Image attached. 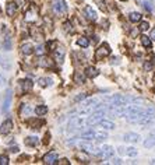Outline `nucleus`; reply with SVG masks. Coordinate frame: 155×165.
Listing matches in <instances>:
<instances>
[{
  "mask_svg": "<svg viewBox=\"0 0 155 165\" xmlns=\"http://www.w3.org/2000/svg\"><path fill=\"white\" fill-rule=\"evenodd\" d=\"M113 154H115V148L112 146H102L99 147V158H103V160H108V158H112Z\"/></svg>",
  "mask_w": 155,
  "mask_h": 165,
  "instance_id": "obj_5",
  "label": "nucleus"
},
{
  "mask_svg": "<svg viewBox=\"0 0 155 165\" xmlns=\"http://www.w3.org/2000/svg\"><path fill=\"white\" fill-rule=\"evenodd\" d=\"M80 139H82L84 142H103L105 139H108V134L99 130H87L80 134Z\"/></svg>",
  "mask_w": 155,
  "mask_h": 165,
  "instance_id": "obj_1",
  "label": "nucleus"
},
{
  "mask_svg": "<svg viewBox=\"0 0 155 165\" xmlns=\"http://www.w3.org/2000/svg\"><path fill=\"white\" fill-rule=\"evenodd\" d=\"M76 158L80 161V162H84V164H87V162H89V157L85 152H77L76 154Z\"/></svg>",
  "mask_w": 155,
  "mask_h": 165,
  "instance_id": "obj_30",
  "label": "nucleus"
},
{
  "mask_svg": "<svg viewBox=\"0 0 155 165\" xmlns=\"http://www.w3.org/2000/svg\"><path fill=\"white\" fill-rule=\"evenodd\" d=\"M38 84H39V87H49L50 84H52V80L49 79V77H41V79H38Z\"/></svg>",
  "mask_w": 155,
  "mask_h": 165,
  "instance_id": "obj_29",
  "label": "nucleus"
},
{
  "mask_svg": "<svg viewBox=\"0 0 155 165\" xmlns=\"http://www.w3.org/2000/svg\"><path fill=\"white\" fill-rule=\"evenodd\" d=\"M122 2H124V0H122Z\"/></svg>",
  "mask_w": 155,
  "mask_h": 165,
  "instance_id": "obj_50",
  "label": "nucleus"
},
{
  "mask_svg": "<svg viewBox=\"0 0 155 165\" xmlns=\"http://www.w3.org/2000/svg\"><path fill=\"white\" fill-rule=\"evenodd\" d=\"M84 16H85V18H88L89 21H95V20H97V11H95L91 6H85Z\"/></svg>",
  "mask_w": 155,
  "mask_h": 165,
  "instance_id": "obj_14",
  "label": "nucleus"
},
{
  "mask_svg": "<svg viewBox=\"0 0 155 165\" xmlns=\"http://www.w3.org/2000/svg\"><path fill=\"white\" fill-rule=\"evenodd\" d=\"M11 129H13V121H11V119H7V121H4L0 125V133L8 134L11 131Z\"/></svg>",
  "mask_w": 155,
  "mask_h": 165,
  "instance_id": "obj_12",
  "label": "nucleus"
},
{
  "mask_svg": "<svg viewBox=\"0 0 155 165\" xmlns=\"http://www.w3.org/2000/svg\"><path fill=\"white\" fill-rule=\"evenodd\" d=\"M17 8H18V4L16 2H8L7 6H6V13H7L8 17H13L17 13Z\"/></svg>",
  "mask_w": 155,
  "mask_h": 165,
  "instance_id": "obj_13",
  "label": "nucleus"
},
{
  "mask_svg": "<svg viewBox=\"0 0 155 165\" xmlns=\"http://www.w3.org/2000/svg\"><path fill=\"white\" fill-rule=\"evenodd\" d=\"M24 18H25L27 23L32 24L38 20V6L35 3H31L28 6V8L25 10V14H24Z\"/></svg>",
  "mask_w": 155,
  "mask_h": 165,
  "instance_id": "obj_2",
  "label": "nucleus"
},
{
  "mask_svg": "<svg viewBox=\"0 0 155 165\" xmlns=\"http://www.w3.org/2000/svg\"><path fill=\"white\" fill-rule=\"evenodd\" d=\"M63 31L66 32V34H74V27H73V24H71V21H64Z\"/></svg>",
  "mask_w": 155,
  "mask_h": 165,
  "instance_id": "obj_27",
  "label": "nucleus"
},
{
  "mask_svg": "<svg viewBox=\"0 0 155 165\" xmlns=\"http://www.w3.org/2000/svg\"><path fill=\"white\" fill-rule=\"evenodd\" d=\"M35 113H37L38 116H43L48 113V106L46 105H38L37 108H35Z\"/></svg>",
  "mask_w": 155,
  "mask_h": 165,
  "instance_id": "obj_28",
  "label": "nucleus"
},
{
  "mask_svg": "<svg viewBox=\"0 0 155 165\" xmlns=\"http://www.w3.org/2000/svg\"><path fill=\"white\" fill-rule=\"evenodd\" d=\"M97 3H98V4H99V7L102 8V10H105V8H106V6H105V2H103V0H97Z\"/></svg>",
  "mask_w": 155,
  "mask_h": 165,
  "instance_id": "obj_43",
  "label": "nucleus"
},
{
  "mask_svg": "<svg viewBox=\"0 0 155 165\" xmlns=\"http://www.w3.org/2000/svg\"><path fill=\"white\" fill-rule=\"evenodd\" d=\"M138 28H140V31H147L150 28V24H148V21H141Z\"/></svg>",
  "mask_w": 155,
  "mask_h": 165,
  "instance_id": "obj_35",
  "label": "nucleus"
},
{
  "mask_svg": "<svg viewBox=\"0 0 155 165\" xmlns=\"http://www.w3.org/2000/svg\"><path fill=\"white\" fill-rule=\"evenodd\" d=\"M20 85H21V90L24 92H28V91H31L32 90L34 83H32L29 79H25V80H21V81H20Z\"/></svg>",
  "mask_w": 155,
  "mask_h": 165,
  "instance_id": "obj_20",
  "label": "nucleus"
},
{
  "mask_svg": "<svg viewBox=\"0 0 155 165\" xmlns=\"http://www.w3.org/2000/svg\"><path fill=\"white\" fill-rule=\"evenodd\" d=\"M144 147L145 148H151V147H155V131L148 136V139L144 142Z\"/></svg>",
  "mask_w": 155,
  "mask_h": 165,
  "instance_id": "obj_25",
  "label": "nucleus"
},
{
  "mask_svg": "<svg viewBox=\"0 0 155 165\" xmlns=\"http://www.w3.org/2000/svg\"><path fill=\"white\" fill-rule=\"evenodd\" d=\"M56 48H58V42H56V41H49L46 44V49L48 50H52V52H53Z\"/></svg>",
  "mask_w": 155,
  "mask_h": 165,
  "instance_id": "obj_34",
  "label": "nucleus"
},
{
  "mask_svg": "<svg viewBox=\"0 0 155 165\" xmlns=\"http://www.w3.org/2000/svg\"><path fill=\"white\" fill-rule=\"evenodd\" d=\"M58 160H59V154H58V151H49L46 155L43 157V162L45 164H48V165H53V164H56L58 162Z\"/></svg>",
  "mask_w": 155,
  "mask_h": 165,
  "instance_id": "obj_9",
  "label": "nucleus"
},
{
  "mask_svg": "<svg viewBox=\"0 0 155 165\" xmlns=\"http://www.w3.org/2000/svg\"><path fill=\"white\" fill-rule=\"evenodd\" d=\"M123 140L127 143H138L140 142V134L137 133H133V131H130V133H126L123 136Z\"/></svg>",
  "mask_w": 155,
  "mask_h": 165,
  "instance_id": "obj_16",
  "label": "nucleus"
},
{
  "mask_svg": "<svg viewBox=\"0 0 155 165\" xmlns=\"http://www.w3.org/2000/svg\"><path fill=\"white\" fill-rule=\"evenodd\" d=\"M109 55H111V46L103 42V44H101L99 48L95 50V60H97V62L103 60V59L108 58Z\"/></svg>",
  "mask_w": 155,
  "mask_h": 165,
  "instance_id": "obj_3",
  "label": "nucleus"
},
{
  "mask_svg": "<svg viewBox=\"0 0 155 165\" xmlns=\"http://www.w3.org/2000/svg\"><path fill=\"white\" fill-rule=\"evenodd\" d=\"M150 37H151V39H152V41H155V28L152 29V31H151V35H150Z\"/></svg>",
  "mask_w": 155,
  "mask_h": 165,
  "instance_id": "obj_46",
  "label": "nucleus"
},
{
  "mask_svg": "<svg viewBox=\"0 0 155 165\" xmlns=\"http://www.w3.org/2000/svg\"><path fill=\"white\" fill-rule=\"evenodd\" d=\"M42 143H43L45 146H46V144H49V143H50V134H49V133H46V134H45V136H43V140H42Z\"/></svg>",
  "mask_w": 155,
  "mask_h": 165,
  "instance_id": "obj_40",
  "label": "nucleus"
},
{
  "mask_svg": "<svg viewBox=\"0 0 155 165\" xmlns=\"http://www.w3.org/2000/svg\"><path fill=\"white\" fill-rule=\"evenodd\" d=\"M112 162H113V164H122V160H119V158H116V160H113Z\"/></svg>",
  "mask_w": 155,
  "mask_h": 165,
  "instance_id": "obj_47",
  "label": "nucleus"
},
{
  "mask_svg": "<svg viewBox=\"0 0 155 165\" xmlns=\"http://www.w3.org/2000/svg\"><path fill=\"white\" fill-rule=\"evenodd\" d=\"M0 17H2V10H0Z\"/></svg>",
  "mask_w": 155,
  "mask_h": 165,
  "instance_id": "obj_49",
  "label": "nucleus"
},
{
  "mask_svg": "<svg viewBox=\"0 0 155 165\" xmlns=\"http://www.w3.org/2000/svg\"><path fill=\"white\" fill-rule=\"evenodd\" d=\"M8 151H10V152H18V147H10Z\"/></svg>",
  "mask_w": 155,
  "mask_h": 165,
  "instance_id": "obj_45",
  "label": "nucleus"
},
{
  "mask_svg": "<svg viewBox=\"0 0 155 165\" xmlns=\"http://www.w3.org/2000/svg\"><path fill=\"white\" fill-rule=\"evenodd\" d=\"M98 74H99V71H98V69L94 67V66H88V67L85 69V76H87L88 79H95Z\"/></svg>",
  "mask_w": 155,
  "mask_h": 165,
  "instance_id": "obj_21",
  "label": "nucleus"
},
{
  "mask_svg": "<svg viewBox=\"0 0 155 165\" xmlns=\"http://www.w3.org/2000/svg\"><path fill=\"white\" fill-rule=\"evenodd\" d=\"M85 79H87V76H85V71H76V73L73 74V81L76 84H84L85 83Z\"/></svg>",
  "mask_w": 155,
  "mask_h": 165,
  "instance_id": "obj_15",
  "label": "nucleus"
},
{
  "mask_svg": "<svg viewBox=\"0 0 155 165\" xmlns=\"http://www.w3.org/2000/svg\"><path fill=\"white\" fill-rule=\"evenodd\" d=\"M7 164H8L7 155H0V165H7Z\"/></svg>",
  "mask_w": 155,
  "mask_h": 165,
  "instance_id": "obj_39",
  "label": "nucleus"
},
{
  "mask_svg": "<svg viewBox=\"0 0 155 165\" xmlns=\"http://www.w3.org/2000/svg\"><path fill=\"white\" fill-rule=\"evenodd\" d=\"M24 143H25V146H28V147H37L38 143H39V140H38L37 136H29L24 140Z\"/></svg>",
  "mask_w": 155,
  "mask_h": 165,
  "instance_id": "obj_23",
  "label": "nucleus"
},
{
  "mask_svg": "<svg viewBox=\"0 0 155 165\" xmlns=\"http://www.w3.org/2000/svg\"><path fill=\"white\" fill-rule=\"evenodd\" d=\"M34 50H35L34 46H32L31 44H28V42L21 45V53H22V55L29 56V55H32V53H34Z\"/></svg>",
  "mask_w": 155,
  "mask_h": 165,
  "instance_id": "obj_22",
  "label": "nucleus"
},
{
  "mask_svg": "<svg viewBox=\"0 0 155 165\" xmlns=\"http://www.w3.org/2000/svg\"><path fill=\"white\" fill-rule=\"evenodd\" d=\"M151 164H155V160H152V161H151Z\"/></svg>",
  "mask_w": 155,
  "mask_h": 165,
  "instance_id": "obj_48",
  "label": "nucleus"
},
{
  "mask_svg": "<svg viewBox=\"0 0 155 165\" xmlns=\"http://www.w3.org/2000/svg\"><path fill=\"white\" fill-rule=\"evenodd\" d=\"M3 49L4 50H10L11 49V38L10 37L4 38V41H3Z\"/></svg>",
  "mask_w": 155,
  "mask_h": 165,
  "instance_id": "obj_33",
  "label": "nucleus"
},
{
  "mask_svg": "<svg viewBox=\"0 0 155 165\" xmlns=\"http://www.w3.org/2000/svg\"><path fill=\"white\" fill-rule=\"evenodd\" d=\"M53 11H55L58 16L60 14H66L67 13V4L64 0H55L53 2Z\"/></svg>",
  "mask_w": 155,
  "mask_h": 165,
  "instance_id": "obj_6",
  "label": "nucleus"
},
{
  "mask_svg": "<svg viewBox=\"0 0 155 165\" xmlns=\"http://www.w3.org/2000/svg\"><path fill=\"white\" fill-rule=\"evenodd\" d=\"M144 8L148 11V13H151V11H152V7L150 6V3H148V2H144Z\"/></svg>",
  "mask_w": 155,
  "mask_h": 165,
  "instance_id": "obj_42",
  "label": "nucleus"
},
{
  "mask_svg": "<svg viewBox=\"0 0 155 165\" xmlns=\"http://www.w3.org/2000/svg\"><path fill=\"white\" fill-rule=\"evenodd\" d=\"M77 45H78L80 48H82V49H85V48L89 46V39L87 37H80L78 39H77Z\"/></svg>",
  "mask_w": 155,
  "mask_h": 165,
  "instance_id": "obj_26",
  "label": "nucleus"
},
{
  "mask_svg": "<svg viewBox=\"0 0 155 165\" xmlns=\"http://www.w3.org/2000/svg\"><path fill=\"white\" fill-rule=\"evenodd\" d=\"M129 20L132 21V23H138V21H141V14L137 13V11H134V13H130Z\"/></svg>",
  "mask_w": 155,
  "mask_h": 165,
  "instance_id": "obj_32",
  "label": "nucleus"
},
{
  "mask_svg": "<svg viewBox=\"0 0 155 165\" xmlns=\"http://www.w3.org/2000/svg\"><path fill=\"white\" fill-rule=\"evenodd\" d=\"M45 48H46V46H43V45H39V46H38L37 49H35V52H37V55H38V56L45 55V50H46Z\"/></svg>",
  "mask_w": 155,
  "mask_h": 165,
  "instance_id": "obj_36",
  "label": "nucleus"
},
{
  "mask_svg": "<svg viewBox=\"0 0 155 165\" xmlns=\"http://www.w3.org/2000/svg\"><path fill=\"white\" fill-rule=\"evenodd\" d=\"M98 126L105 129V130H112V129H115V123H113L112 121H108V119H101V121L98 122Z\"/></svg>",
  "mask_w": 155,
  "mask_h": 165,
  "instance_id": "obj_18",
  "label": "nucleus"
},
{
  "mask_svg": "<svg viewBox=\"0 0 155 165\" xmlns=\"http://www.w3.org/2000/svg\"><path fill=\"white\" fill-rule=\"evenodd\" d=\"M31 106H29V105H27V104H22L21 105V109H20V115H21V116H24V115H25V116H28L29 115V113H31Z\"/></svg>",
  "mask_w": 155,
  "mask_h": 165,
  "instance_id": "obj_31",
  "label": "nucleus"
},
{
  "mask_svg": "<svg viewBox=\"0 0 155 165\" xmlns=\"http://www.w3.org/2000/svg\"><path fill=\"white\" fill-rule=\"evenodd\" d=\"M85 98H88V94H87V92H84V94H81V95H77V97L74 98V102H80V101H84Z\"/></svg>",
  "mask_w": 155,
  "mask_h": 165,
  "instance_id": "obj_37",
  "label": "nucleus"
},
{
  "mask_svg": "<svg viewBox=\"0 0 155 165\" xmlns=\"http://www.w3.org/2000/svg\"><path fill=\"white\" fill-rule=\"evenodd\" d=\"M29 34H31V38H34L35 41H42L45 38L43 29L41 28V27H32L31 31H29Z\"/></svg>",
  "mask_w": 155,
  "mask_h": 165,
  "instance_id": "obj_10",
  "label": "nucleus"
},
{
  "mask_svg": "<svg viewBox=\"0 0 155 165\" xmlns=\"http://www.w3.org/2000/svg\"><path fill=\"white\" fill-rule=\"evenodd\" d=\"M35 64L39 66V67H53V60L50 58H46L45 55H42L35 60Z\"/></svg>",
  "mask_w": 155,
  "mask_h": 165,
  "instance_id": "obj_8",
  "label": "nucleus"
},
{
  "mask_svg": "<svg viewBox=\"0 0 155 165\" xmlns=\"http://www.w3.org/2000/svg\"><path fill=\"white\" fill-rule=\"evenodd\" d=\"M103 116H105V113H103V111H95L92 115H89V116H87V119H85V123L87 125H95L97 123L98 125V122L101 121V119H103Z\"/></svg>",
  "mask_w": 155,
  "mask_h": 165,
  "instance_id": "obj_4",
  "label": "nucleus"
},
{
  "mask_svg": "<svg viewBox=\"0 0 155 165\" xmlns=\"http://www.w3.org/2000/svg\"><path fill=\"white\" fill-rule=\"evenodd\" d=\"M140 41H141L142 46L147 48V49H150V48L152 46V39H151V37L148 38L147 35H141V37H140Z\"/></svg>",
  "mask_w": 155,
  "mask_h": 165,
  "instance_id": "obj_24",
  "label": "nucleus"
},
{
  "mask_svg": "<svg viewBox=\"0 0 155 165\" xmlns=\"http://www.w3.org/2000/svg\"><path fill=\"white\" fill-rule=\"evenodd\" d=\"M10 104H11V91L8 90V91L6 92L4 101H3V108H2L3 112H7V111L10 109Z\"/></svg>",
  "mask_w": 155,
  "mask_h": 165,
  "instance_id": "obj_19",
  "label": "nucleus"
},
{
  "mask_svg": "<svg viewBox=\"0 0 155 165\" xmlns=\"http://www.w3.org/2000/svg\"><path fill=\"white\" fill-rule=\"evenodd\" d=\"M56 164H59V165H70V161H68L67 158H62L60 161L58 160V162H56Z\"/></svg>",
  "mask_w": 155,
  "mask_h": 165,
  "instance_id": "obj_41",
  "label": "nucleus"
},
{
  "mask_svg": "<svg viewBox=\"0 0 155 165\" xmlns=\"http://www.w3.org/2000/svg\"><path fill=\"white\" fill-rule=\"evenodd\" d=\"M152 67H154L152 62L148 60V62H145V63H144V70H145V71H151V70H152Z\"/></svg>",
  "mask_w": 155,
  "mask_h": 165,
  "instance_id": "obj_38",
  "label": "nucleus"
},
{
  "mask_svg": "<svg viewBox=\"0 0 155 165\" xmlns=\"http://www.w3.org/2000/svg\"><path fill=\"white\" fill-rule=\"evenodd\" d=\"M118 152L120 155H124V157H136L138 154V150L134 148V147H119Z\"/></svg>",
  "mask_w": 155,
  "mask_h": 165,
  "instance_id": "obj_7",
  "label": "nucleus"
},
{
  "mask_svg": "<svg viewBox=\"0 0 155 165\" xmlns=\"http://www.w3.org/2000/svg\"><path fill=\"white\" fill-rule=\"evenodd\" d=\"M138 32H140V28H136V29H133V31L130 32V35H132V37H136Z\"/></svg>",
  "mask_w": 155,
  "mask_h": 165,
  "instance_id": "obj_44",
  "label": "nucleus"
},
{
  "mask_svg": "<svg viewBox=\"0 0 155 165\" xmlns=\"http://www.w3.org/2000/svg\"><path fill=\"white\" fill-rule=\"evenodd\" d=\"M64 56H66V50H64L62 46H59V45H58V48L53 50V58H55V62L62 63V62L64 60Z\"/></svg>",
  "mask_w": 155,
  "mask_h": 165,
  "instance_id": "obj_11",
  "label": "nucleus"
},
{
  "mask_svg": "<svg viewBox=\"0 0 155 165\" xmlns=\"http://www.w3.org/2000/svg\"><path fill=\"white\" fill-rule=\"evenodd\" d=\"M27 123L31 129H34V130H38V129H41V126L45 125V122L42 119H29V121H27Z\"/></svg>",
  "mask_w": 155,
  "mask_h": 165,
  "instance_id": "obj_17",
  "label": "nucleus"
}]
</instances>
